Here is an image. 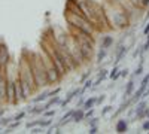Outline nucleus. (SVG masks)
I'll return each instance as SVG.
<instances>
[{
  "instance_id": "13",
  "label": "nucleus",
  "mask_w": 149,
  "mask_h": 134,
  "mask_svg": "<svg viewBox=\"0 0 149 134\" xmlns=\"http://www.w3.org/2000/svg\"><path fill=\"white\" fill-rule=\"evenodd\" d=\"M133 92H134V81L131 79L128 83H127V87H125V99H130V97L133 95Z\"/></svg>"
},
{
  "instance_id": "38",
  "label": "nucleus",
  "mask_w": 149,
  "mask_h": 134,
  "mask_svg": "<svg viewBox=\"0 0 149 134\" xmlns=\"http://www.w3.org/2000/svg\"><path fill=\"white\" fill-rule=\"evenodd\" d=\"M145 19H149V9H148V12H146V17H145Z\"/></svg>"
},
{
  "instance_id": "8",
  "label": "nucleus",
  "mask_w": 149,
  "mask_h": 134,
  "mask_svg": "<svg viewBox=\"0 0 149 134\" xmlns=\"http://www.w3.org/2000/svg\"><path fill=\"white\" fill-rule=\"evenodd\" d=\"M85 119V112H84V109H76V110L73 112V116H72V121L73 122H82V121Z\"/></svg>"
},
{
  "instance_id": "9",
  "label": "nucleus",
  "mask_w": 149,
  "mask_h": 134,
  "mask_svg": "<svg viewBox=\"0 0 149 134\" xmlns=\"http://www.w3.org/2000/svg\"><path fill=\"white\" fill-rule=\"evenodd\" d=\"M109 75V72L106 70V69H102L100 72H98V75H97V81L94 82V85H93V88H95V87H98V85H100L104 79H106V76Z\"/></svg>"
},
{
  "instance_id": "28",
  "label": "nucleus",
  "mask_w": 149,
  "mask_h": 134,
  "mask_svg": "<svg viewBox=\"0 0 149 134\" xmlns=\"http://www.w3.org/2000/svg\"><path fill=\"white\" fill-rule=\"evenodd\" d=\"M90 73H91V72H86V73H85V75H82V78H81V83H84V82H85L86 79H88V78H90Z\"/></svg>"
},
{
  "instance_id": "19",
  "label": "nucleus",
  "mask_w": 149,
  "mask_h": 134,
  "mask_svg": "<svg viewBox=\"0 0 149 134\" xmlns=\"http://www.w3.org/2000/svg\"><path fill=\"white\" fill-rule=\"evenodd\" d=\"M106 55H107V49L100 48V51H98V54H97V63H102L103 60L106 58Z\"/></svg>"
},
{
  "instance_id": "2",
  "label": "nucleus",
  "mask_w": 149,
  "mask_h": 134,
  "mask_svg": "<svg viewBox=\"0 0 149 134\" xmlns=\"http://www.w3.org/2000/svg\"><path fill=\"white\" fill-rule=\"evenodd\" d=\"M30 67H31V72H33V76H34L37 88L49 85L42 54H37V52L36 54H30Z\"/></svg>"
},
{
  "instance_id": "32",
  "label": "nucleus",
  "mask_w": 149,
  "mask_h": 134,
  "mask_svg": "<svg viewBox=\"0 0 149 134\" xmlns=\"http://www.w3.org/2000/svg\"><path fill=\"white\" fill-rule=\"evenodd\" d=\"M19 124H21V121H15V122H12V124H10V130H12V128H18Z\"/></svg>"
},
{
  "instance_id": "40",
  "label": "nucleus",
  "mask_w": 149,
  "mask_h": 134,
  "mask_svg": "<svg viewBox=\"0 0 149 134\" xmlns=\"http://www.w3.org/2000/svg\"><path fill=\"white\" fill-rule=\"evenodd\" d=\"M0 125H2V119H0Z\"/></svg>"
},
{
  "instance_id": "23",
  "label": "nucleus",
  "mask_w": 149,
  "mask_h": 134,
  "mask_svg": "<svg viewBox=\"0 0 149 134\" xmlns=\"http://www.w3.org/2000/svg\"><path fill=\"white\" fill-rule=\"evenodd\" d=\"M142 73H143V64H140V66H139L137 69L134 70V73H133V76H140Z\"/></svg>"
},
{
  "instance_id": "35",
  "label": "nucleus",
  "mask_w": 149,
  "mask_h": 134,
  "mask_svg": "<svg viewBox=\"0 0 149 134\" xmlns=\"http://www.w3.org/2000/svg\"><path fill=\"white\" fill-rule=\"evenodd\" d=\"M148 82H149V73H148V75L142 79V82H140V83H146V85H148Z\"/></svg>"
},
{
  "instance_id": "34",
  "label": "nucleus",
  "mask_w": 149,
  "mask_h": 134,
  "mask_svg": "<svg viewBox=\"0 0 149 134\" xmlns=\"http://www.w3.org/2000/svg\"><path fill=\"white\" fill-rule=\"evenodd\" d=\"M97 131H98L97 125H93V127H90V134H95Z\"/></svg>"
},
{
  "instance_id": "20",
  "label": "nucleus",
  "mask_w": 149,
  "mask_h": 134,
  "mask_svg": "<svg viewBox=\"0 0 149 134\" xmlns=\"http://www.w3.org/2000/svg\"><path fill=\"white\" fill-rule=\"evenodd\" d=\"M45 118H52V116H55V110H51V109H46V110L42 113Z\"/></svg>"
},
{
  "instance_id": "30",
  "label": "nucleus",
  "mask_w": 149,
  "mask_h": 134,
  "mask_svg": "<svg viewBox=\"0 0 149 134\" xmlns=\"http://www.w3.org/2000/svg\"><path fill=\"white\" fill-rule=\"evenodd\" d=\"M60 91H61V88H55L54 91H49V97H52V95H57V94H60Z\"/></svg>"
},
{
  "instance_id": "17",
  "label": "nucleus",
  "mask_w": 149,
  "mask_h": 134,
  "mask_svg": "<svg viewBox=\"0 0 149 134\" xmlns=\"http://www.w3.org/2000/svg\"><path fill=\"white\" fill-rule=\"evenodd\" d=\"M109 76H110V79L112 81H116L119 76H121V70L116 67V66H113V69L110 70V73H109Z\"/></svg>"
},
{
  "instance_id": "12",
  "label": "nucleus",
  "mask_w": 149,
  "mask_h": 134,
  "mask_svg": "<svg viewBox=\"0 0 149 134\" xmlns=\"http://www.w3.org/2000/svg\"><path fill=\"white\" fill-rule=\"evenodd\" d=\"M112 45H113V37L112 36H104L102 39V48H104V49H109Z\"/></svg>"
},
{
  "instance_id": "33",
  "label": "nucleus",
  "mask_w": 149,
  "mask_h": 134,
  "mask_svg": "<svg viewBox=\"0 0 149 134\" xmlns=\"http://www.w3.org/2000/svg\"><path fill=\"white\" fill-rule=\"evenodd\" d=\"M128 72H130L128 69H124V70H121V76H122V78H127V76H128Z\"/></svg>"
},
{
  "instance_id": "25",
  "label": "nucleus",
  "mask_w": 149,
  "mask_h": 134,
  "mask_svg": "<svg viewBox=\"0 0 149 134\" xmlns=\"http://www.w3.org/2000/svg\"><path fill=\"white\" fill-rule=\"evenodd\" d=\"M26 115H27V112H19L18 115H15V121H21V119H24V118H26Z\"/></svg>"
},
{
  "instance_id": "16",
  "label": "nucleus",
  "mask_w": 149,
  "mask_h": 134,
  "mask_svg": "<svg viewBox=\"0 0 149 134\" xmlns=\"http://www.w3.org/2000/svg\"><path fill=\"white\" fill-rule=\"evenodd\" d=\"M145 109H148V103H146L145 100H142V101H137V103H136V107H134V113L143 112Z\"/></svg>"
},
{
  "instance_id": "1",
  "label": "nucleus",
  "mask_w": 149,
  "mask_h": 134,
  "mask_svg": "<svg viewBox=\"0 0 149 134\" xmlns=\"http://www.w3.org/2000/svg\"><path fill=\"white\" fill-rule=\"evenodd\" d=\"M104 12L109 21V26L112 30H121L127 28L131 22V17L125 12L118 0H106L104 2Z\"/></svg>"
},
{
  "instance_id": "21",
  "label": "nucleus",
  "mask_w": 149,
  "mask_h": 134,
  "mask_svg": "<svg viewBox=\"0 0 149 134\" xmlns=\"http://www.w3.org/2000/svg\"><path fill=\"white\" fill-rule=\"evenodd\" d=\"M113 110V106H110V104H107V106H104L103 107V110H102V115H107L109 112H112Z\"/></svg>"
},
{
  "instance_id": "22",
  "label": "nucleus",
  "mask_w": 149,
  "mask_h": 134,
  "mask_svg": "<svg viewBox=\"0 0 149 134\" xmlns=\"http://www.w3.org/2000/svg\"><path fill=\"white\" fill-rule=\"evenodd\" d=\"M85 85H84V91H86V90H90V88H93V81H90V79H86L85 82H84Z\"/></svg>"
},
{
  "instance_id": "39",
  "label": "nucleus",
  "mask_w": 149,
  "mask_h": 134,
  "mask_svg": "<svg viewBox=\"0 0 149 134\" xmlns=\"http://www.w3.org/2000/svg\"><path fill=\"white\" fill-rule=\"evenodd\" d=\"M3 113H5V109H2V110H0V116H2Z\"/></svg>"
},
{
  "instance_id": "29",
  "label": "nucleus",
  "mask_w": 149,
  "mask_h": 134,
  "mask_svg": "<svg viewBox=\"0 0 149 134\" xmlns=\"http://www.w3.org/2000/svg\"><path fill=\"white\" fill-rule=\"evenodd\" d=\"M12 119H14V118H2V125H8Z\"/></svg>"
},
{
  "instance_id": "4",
  "label": "nucleus",
  "mask_w": 149,
  "mask_h": 134,
  "mask_svg": "<svg viewBox=\"0 0 149 134\" xmlns=\"http://www.w3.org/2000/svg\"><path fill=\"white\" fill-rule=\"evenodd\" d=\"M42 58H43V63H45V69H46V75H48L49 83H57V82H60L63 76L60 75V72H58V69L55 67V64L52 63V60L49 58L45 52L42 54Z\"/></svg>"
},
{
  "instance_id": "3",
  "label": "nucleus",
  "mask_w": 149,
  "mask_h": 134,
  "mask_svg": "<svg viewBox=\"0 0 149 134\" xmlns=\"http://www.w3.org/2000/svg\"><path fill=\"white\" fill-rule=\"evenodd\" d=\"M66 21H67V24H70V26L76 27V28H81V30L90 33V34H95L97 33V28H95L94 24L90 19H86L85 17H82V15L66 12Z\"/></svg>"
},
{
  "instance_id": "27",
  "label": "nucleus",
  "mask_w": 149,
  "mask_h": 134,
  "mask_svg": "<svg viewBox=\"0 0 149 134\" xmlns=\"http://www.w3.org/2000/svg\"><path fill=\"white\" fill-rule=\"evenodd\" d=\"M97 124H98V118H90V127L97 125Z\"/></svg>"
},
{
  "instance_id": "37",
  "label": "nucleus",
  "mask_w": 149,
  "mask_h": 134,
  "mask_svg": "<svg viewBox=\"0 0 149 134\" xmlns=\"http://www.w3.org/2000/svg\"><path fill=\"white\" fill-rule=\"evenodd\" d=\"M3 76H5V69L0 67V78H3Z\"/></svg>"
},
{
  "instance_id": "15",
  "label": "nucleus",
  "mask_w": 149,
  "mask_h": 134,
  "mask_svg": "<svg viewBox=\"0 0 149 134\" xmlns=\"http://www.w3.org/2000/svg\"><path fill=\"white\" fill-rule=\"evenodd\" d=\"M95 101H97V97H90L88 100L84 101V109L85 110H88V109H93L95 106Z\"/></svg>"
},
{
  "instance_id": "24",
  "label": "nucleus",
  "mask_w": 149,
  "mask_h": 134,
  "mask_svg": "<svg viewBox=\"0 0 149 134\" xmlns=\"http://www.w3.org/2000/svg\"><path fill=\"white\" fill-rule=\"evenodd\" d=\"M30 133H33V134H39V133H43V127L37 125L36 128H30Z\"/></svg>"
},
{
  "instance_id": "41",
  "label": "nucleus",
  "mask_w": 149,
  "mask_h": 134,
  "mask_svg": "<svg viewBox=\"0 0 149 134\" xmlns=\"http://www.w3.org/2000/svg\"><path fill=\"white\" fill-rule=\"evenodd\" d=\"M148 119H149V112H148Z\"/></svg>"
},
{
  "instance_id": "11",
  "label": "nucleus",
  "mask_w": 149,
  "mask_h": 134,
  "mask_svg": "<svg viewBox=\"0 0 149 134\" xmlns=\"http://www.w3.org/2000/svg\"><path fill=\"white\" fill-rule=\"evenodd\" d=\"M116 133H125L128 130V122L125 119H119L118 122H116V127H115Z\"/></svg>"
},
{
  "instance_id": "36",
  "label": "nucleus",
  "mask_w": 149,
  "mask_h": 134,
  "mask_svg": "<svg viewBox=\"0 0 149 134\" xmlns=\"http://www.w3.org/2000/svg\"><path fill=\"white\" fill-rule=\"evenodd\" d=\"M149 33V22L146 24V27H145V30H143V34H148Z\"/></svg>"
},
{
  "instance_id": "14",
  "label": "nucleus",
  "mask_w": 149,
  "mask_h": 134,
  "mask_svg": "<svg viewBox=\"0 0 149 134\" xmlns=\"http://www.w3.org/2000/svg\"><path fill=\"white\" fill-rule=\"evenodd\" d=\"M131 3L136 6V8H139L140 10L148 8L149 6V0H131Z\"/></svg>"
},
{
  "instance_id": "31",
  "label": "nucleus",
  "mask_w": 149,
  "mask_h": 134,
  "mask_svg": "<svg viewBox=\"0 0 149 134\" xmlns=\"http://www.w3.org/2000/svg\"><path fill=\"white\" fill-rule=\"evenodd\" d=\"M142 128H143V131H149V119H148V121H145V122H143Z\"/></svg>"
},
{
  "instance_id": "6",
  "label": "nucleus",
  "mask_w": 149,
  "mask_h": 134,
  "mask_svg": "<svg viewBox=\"0 0 149 134\" xmlns=\"http://www.w3.org/2000/svg\"><path fill=\"white\" fill-rule=\"evenodd\" d=\"M84 92V90L82 88H76V90H73V91H70L69 94H67V97H66V99L63 100V101H60V106L61 107H63V109H66V106L74 99V97H76V95H79V94H82Z\"/></svg>"
},
{
  "instance_id": "26",
  "label": "nucleus",
  "mask_w": 149,
  "mask_h": 134,
  "mask_svg": "<svg viewBox=\"0 0 149 134\" xmlns=\"http://www.w3.org/2000/svg\"><path fill=\"white\" fill-rule=\"evenodd\" d=\"M104 100H106V95H103V94H102V95H98V97H97V101H95V104H102Z\"/></svg>"
},
{
  "instance_id": "5",
  "label": "nucleus",
  "mask_w": 149,
  "mask_h": 134,
  "mask_svg": "<svg viewBox=\"0 0 149 134\" xmlns=\"http://www.w3.org/2000/svg\"><path fill=\"white\" fill-rule=\"evenodd\" d=\"M9 64H10V57H9L8 46L5 43H0V67L6 69Z\"/></svg>"
},
{
  "instance_id": "7",
  "label": "nucleus",
  "mask_w": 149,
  "mask_h": 134,
  "mask_svg": "<svg viewBox=\"0 0 149 134\" xmlns=\"http://www.w3.org/2000/svg\"><path fill=\"white\" fill-rule=\"evenodd\" d=\"M6 103V72L5 76L0 78V104Z\"/></svg>"
},
{
  "instance_id": "18",
  "label": "nucleus",
  "mask_w": 149,
  "mask_h": 134,
  "mask_svg": "<svg viewBox=\"0 0 149 134\" xmlns=\"http://www.w3.org/2000/svg\"><path fill=\"white\" fill-rule=\"evenodd\" d=\"M49 99V92H42V94H39L37 97H34L33 99V103H40V101H45V100H48Z\"/></svg>"
},
{
  "instance_id": "10",
  "label": "nucleus",
  "mask_w": 149,
  "mask_h": 134,
  "mask_svg": "<svg viewBox=\"0 0 149 134\" xmlns=\"http://www.w3.org/2000/svg\"><path fill=\"white\" fill-rule=\"evenodd\" d=\"M46 109H48L46 104H37V106H34V107H30L27 112L31 113V115H39V113H43Z\"/></svg>"
}]
</instances>
